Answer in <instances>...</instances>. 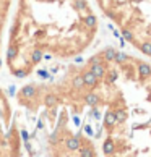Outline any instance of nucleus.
<instances>
[{"label":"nucleus","instance_id":"nucleus-3","mask_svg":"<svg viewBox=\"0 0 151 157\" xmlns=\"http://www.w3.org/2000/svg\"><path fill=\"white\" fill-rule=\"evenodd\" d=\"M96 3L125 42L151 60V0H96Z\"/></svg>","mask_w":151,"mask_h":157},{"label":"nucleus","instance_id":"nucleus-4","mask_svg":"<svg viewBox=\"0 0 151 157\" xmlns=\"http://www.w3.org/2000/svg\"><path fill=\"white\" fill-rule=\"evenodd\" d=\"M25 141L18 126V113L10 97L0 86V157H20L25 154Z\"/></svg>","mask_w":151,"mask_h":157},{"label":"nucleus","instance_id":"nucleus-2","mask_svg":"<svg viewBox=\"0 0 151 157\" xmlns=\"http://www.w3.org/2000/svg\"><path fill=\"white\" fill-rule=\"evenodd\" d=\"M99 33L89 0H16L11 15L5 67L16 79L31 76L44 60H73Z\"/></svg>","mask_w":151,"mask_h":157},{"label":"nucleus","instance_id":"nucleus-5","mask_svg":"<svg viewBox=\"0 0 151 157\" xmlns=\"http://www.w3.org/2000/svg\"><path fill=\"white\" fill-rule=\"evenodd\" d=\"M13 0H0V70L3 67V33Z\"/></svg>","mask_w":151,"mask_h":157},{"label":"nucleus","instance_id":"nucleus-1","mask_svg":"<svg viewBox=\"0 0 151 157\" xmlns=\"http://www.w3.org/2000/svg\"><path fill=\"white\" fill-rule=\"evenodd\" d=\"M42 110L80 157L151 155V62L104 47L50 83H30Z\"/></svg>","mask_w":151,"mask_h":157}]
</instances>
